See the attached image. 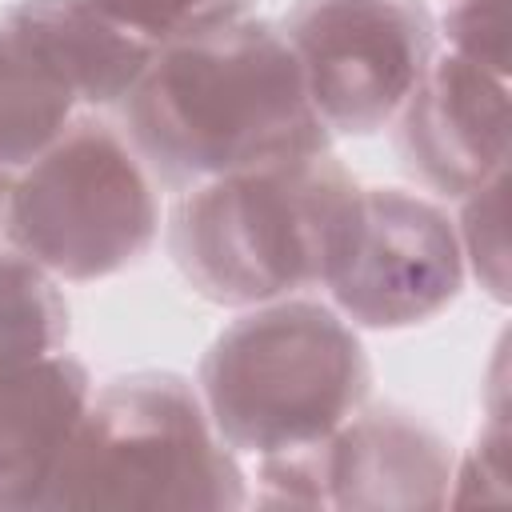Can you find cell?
<instances>
[{
    "label": "cell",
    "instance_id": "e0dca14e",
    "mask_svg": "<svg viewBox=\"0 0 512 512\" xmlns=\"http://www.w3.org/2000/svg\"><path fill=\"white\" fill-rule=\"evenodd\" d=\"M508 496V420L496 404L488 416V428L476 436L472 452L456 460L448 504H472V500H504Z\"/></svg>",
    "mask_w": 512,
    "mask_h": 512
},
{
    "label": "cell",
    "instance_id": "5b68a950",
    "mask_svg": "<svg viewBox=\"0 0 512 512\" xmlns=\"http://www.w3.org/2000/svg\"><path fill=\"white\" fill-rule=\"evenodd\" d=\"M160 232L156 180L128 136L72 124L8 184V236L52 280L88 284L132 268Z\"/></svg>",
    "mask_w": 512,
    "mask_h": 512
},
{
    "label": "cell",
    "instance_id": "6da1fadb",
    "mask_svg": "<svg viewBox=\"0 0 512 512\" xmlns=\"http://www.w3.org/2000/svg\"><path fill=\"white\" fill-rule=\"evenodd\" d=\"M120 104L152 180L176 192L224 172L324 152L332 140L308 100L296 52L272 20L240 16L156 48Z\"/></svg>",
    "mask_w": 512,
    "mask_h": 512
},
{
    "label": "cell",
    "instance_id": "4fadbf2b",
    "mask_svg": "<svg viewBox=\"0 0 512 512\" xmlns=\"http://www.w3.org/2000/svg\"><path fill=\"white\" fill-rule=\"evenodd\" d=\"M68 300L56 280L20 252L0 256V376H12L68 344Z\"/></svg>",
    "mask_w": 512,
    "mask_h": 512
},
{
    "label": "cell",
    "instance_id": "7a4b0ae2",
    "mask_svg": "<svg viewBox=\"0 0 512 512\" xmlns=\"http://www.w3.org/2000/svg\"><path fill=\"white\" fill-rule=\"evenodd\" d=\"M360 184L324 148L184 188L168 252L196 296L252 308L328 280L356 220Z\"/></svg>",
    "mask_w": 512,
    "mask_h": 512
},
{
    "label": "cell",
    "instance_id": "9a60e30c",
    "mask_svg": "<svg viewBox=\"0 0 512 512\" xmlns=\"http://www.w3.org/2000/svg\"><path fill=\"white\" fill-rule=\"evenodd\" d=\"M96 4L156 48L224 28L248 16L252 8V0H96Z\"/></svg>",
    "mask_w": 512,
    "mask_h": 512
},
{
    "label": "cell",
    "instance_id": "7c38bea8",
    "mask_svg": "<svg viewBox=\"0 0 512 512\" xmlns=\"http://www.w3.org/2000/svg\"><path fill=\"white\" fill-rule=\"evenodd\" d=\"M76 112V96L0 24V172L36 160Z\"/></svg>",
    "mask_w": 512,
    "mask_h": 512
},
{
    "label": "cell",
    "instance_id": "277c9868",
    "mask_svg": "<svg viewBox=\"0 0 512 512\" xmlns=\"http://www.w3.org/2000/svg\"><path fill=\"white\" fill-rule=\"evenodd\" d=\"M372 384L356 328L320 300H268L236 316L200 360V400L236 456H272L336 432Z\"/></svg>",
    "mask_w": 512,
    "mask_h": 512
},
{
    "label": "cell",
    "instance_id": "5bb4252c",
    "mask_svg": "<svg viewBox=\"0 0 512 512\" xmlns=\"http://www.w3.org/2000/svg\"><path fill=\"white\" fill-rule=\"evenodd\" d=\"M460 204L456 240L464 252V272H472L496 304H508V172L492 176Z\"/></svg>",
    "mask_w": 512,
    "mask_h": 512
},
{
    "label": "cell",
    "instance_id": "52a82bcc",
    "mask_svg": "<svg viewBox=\"0 0 512 512\" xmlns=\"http://www.w3.org/2000/svg\"><path fill=\"white\" fill-rule=\"evenodd\" d=\"M456 452L404 408H356L316 444L260 456L256 504L424 512L444 508Z\"/></svg>",
    "mask_w": 512,
    "mask_h": 512
},
{
    "label": "cell",
    "instance_id": "30bf717a",
    "mask_svg": "<svg viewBox=\"0 0 512 512\" xmlns=\"http://www.w3.org/2000/svg\"><path fill=\"white\" fill-rule=\"evenodd\" d=\"M88 396L92 376L68 352L0 376V512L44 508V492Z\"/></svg>",
    "mask_w": 512,
    "mask_h": 512
},
{
    "label": "cell",
    "instance_id": "8992f818",
    "mask_svg": "<svg viewBox=\"0 0 512 512\" xmlns=\"http://www.w3.org/2000/svg\"><path fill=\"white\" fill-rule=\"evenodd\" d=\"M280 32L332 136L388 128L436 56L424 0H296Z\"/></svg>",
    "mask_w": 512,
    "mask_h": 512
},
{
    "label": "cell",
    "instance_id": "ac0fdd59",
    "mask_svg": "<svg viewBox=\"0 0 512 512\" xmlns=\"http://www.w3.org/2000/svg\"><path fill=\"white\" fill-rule=\"evenodd\" d=\"M8 184H12V172H0V256L16 252L12 236H8Z\"/></svg>",
    "mask_w": 512,
    "mask_h": 512
},
{
    "label": "cell",
    "instance_id": "8fae6325",
    "mask_svg": "<svg viewBox=\"0 0 512 512\" xmlns=\"http://www.w3.org/2000/svg\"><path fill=\"white\" fill-rule=\"evenodd\" d=\"M4 28L76 96V104H120L156 56V44L128 32L96 0H16Z\"/></svg>",
    "mask_w": 512,
    "mask_h": 512
},
{
    "label": "cell",
    "instance_id": "2e32d148",
    "mask_svg": "<svg viewBox=\"0 0 512 512\" xmlns=\"http://www.w3.org/2000/svg\"><path fill=\"white\" fill-rule=\"evenodd\" d=\"M448 52L508 80V0H448L436 20Z\"/></svg>",
    "mask_w": 512,
    "mask_h": 512
},
{
    "label": "cell",
    "instance_id": "ba28073f",
    "mask_svg": "<svg viewBox=\"0 0 512 512\" xmlns=\"http://www.w3.org/2000/svg\"><path fill=\"white\" fill-rule=\"evenodd\" d=\"M464 276L456 224L440 204L404 188H360L356 220L324 288L348 324L396 332L440 316Z\"/></svg>",
    "mask_w": 512,
    "mask_h": 512
},
{
    "label": "cell",
    "instance_id": "9c48e42d",
    "mask_svg": "<svg viewBox=\"0 0 512 512\" xmlns=\"http://www.w3.org/2000/svg\"><path fill=\"white\" fill-rule=\"evenodd\" d=\"M396 148L424 188L464 200L508 172V80L456 52L432 56L396 112Z\"/></svg>",
    "mask_w": 512,
    "mask_h": 512
},
{
    "label": "cell",
    "instance_id": "3957f363",
    "mask_svg": "<svg viewBox=\"0 0 512 512\" xmlns=\"http://www.w3.org/2000/svg\"><path fill=\"white\" fill-rule=\"evenodd\" d=\"M248 476L200 388L176 372H128L92 388L44 492L48 512H232Z\"/></svg>",
    "mask_w": 512,
    "mask_h": 512
}]
</instances>
